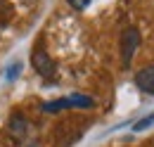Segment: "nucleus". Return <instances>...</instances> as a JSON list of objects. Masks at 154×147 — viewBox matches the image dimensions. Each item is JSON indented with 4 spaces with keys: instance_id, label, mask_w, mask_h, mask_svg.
Masks as SVG:
<instances>
[{
    "instance_id": "8",
    "label": "nucleus",
    "mask_w": 154,
    "mask_h": 147,
    "mask_svg": "<svg viewBox=\"0 0 154 147\" xmlns=\"http://www.w3.org/2000/svg\"><path fill=\"white\" fill-rule=\"evenodd\" d=\"M19 71H21V64L17 62V64H12V67L7 69V78H10V81H14V78L19 76Z\"/></svg>"
},
{
    "instance_id": "9",
    "label": "nucleus",
    "mask_w": 154,
    "mask_h": 147,
    "mask_svg": "<svg viewBox=\"0 0 154 147\" xmlns=\"http://www.w3.org/2000/svg\"><path fill=\"white\" fill-rule=\"evenodd\" d=\"M21 2H24V5H36L38 0H21Z\"/></svg>"
},
{
    "instance_id": "5",
    "label": "nucleus",
    "mask_w": 154,
    "mask_h": 147,
    "mask_svg": "<svg viewBox=\"0 0 154 147\" xmlns=\"http://www.w3.org/2000/svg\"><path fill=\"white\" fill-rule=\"evenodd\" d=\"M7 130H10V135H12L17 142H24V140L29 138V121H26L21 114H14V116L10 119V124H7Z\"/></svg>"
},
{
    "instance_id": "7",
    "label": "nucleus",
    "mask_w": 154,
    "mask_h": 147,
    "mask_svg": "<svg viewBox=\"0 0 154 147\" xmlns=\"http://www.w3.org/2000/svg\"><path fill=\"white\" fill-rule=\"evenodd\" d=\"M66 2H69V7H71V10H78V12H81V10H85L93 0H66Z\"/></svg>"
},
{
    "instance_id": "3",
    "label": "nucleus",
    "mask_w": 154,
    "mask_h": 147,
    "mask_svg": "<svg viewBox=\"0 0 154 147\" xmlns=\"http://www.w3.org/2000/svg\"><path fill=\"white\" fill-rule=\"evenodd\" d=\"M140 40L142 38H140V31L135 26H126L123 29V33H121V64L123 67H131L135 50L140 48Z\"/></svg>"
},
{
    "instance_id": "1",
    "label": "nucleus",
    "mask_w": 154,
    "mask_h": 147,
    "mask_svg": "<svg viewBox=\"0 0 154 147\" xmlns=\"http://www.w3.org/2000/svg\"><path fill=\"white\" fill-rule=\"evenodd\" d=\"M31 67H33L36 74L43 76L45 81H55V76H57V62L48 55V50L40 48V45L33 50V55H31Z\"/></svg>"
},
{
    "instance_id": "6",
    "label": "nucleus",
    "mask_w": 154,
    "mask_h": 147,
    "mask_svg": "<svg viewBox=\"0 0 154 147\" xmlns=\"http://www.w3.org/2000/svg\"><path fill=\"white\" fill-rule=\"evenodd\" d=\"M149 126H154V111L149 114V116H145V119H140V121H135V124H133V130H135V133H140V130L149 128Z\"/></svg>"
},
{
    "instance_id": "10",
    "label": "nucleus",
    "mask_w": 154,
    "mask_h": 147,
    "mask_svg": "<svg viewBox=\"0 0 154 147\" xmlns=\"http://www.w3.org/2000/svg\"><path fill=\"white\" fill-rule=\"evenodd\" d=\"M29 147H36V145H29Z\"/></svg>"
},
{
    "instance_id": "4",
    "label": "nucleus",
    "mask_w": 154,
    "mask_h": 147,
    "mask_svg": "<svg viewBox=\"0 0 154 147\" xmlns=\"http://www.w3.org/2000/svg\"><path fill=\"white\" fill-rule=\"evenodd\" d=\"M135 86L147 95H154V64H147L135 74Z\"/></svg>"
},
{
    "instance_id": "2",
    "label": "nucleus",
    "mask_w": 154,
    "mask_h": 147,
    "mask_svg": "<svg viewBox=\"0 0 154 147\" xmlns=\"http://www.w3.org/2000/svg\"><path fill=\"white\" fill-rule=\"evenodd\" d=\"M93 97L88 95H69V97H59L52 102H45L40 109L43 111H62V109H85V107H93Z\"/></svg>"
}]
</instances>
